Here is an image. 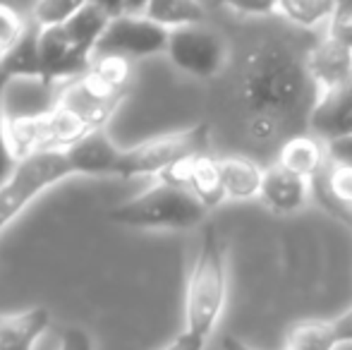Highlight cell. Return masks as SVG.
I'll use <instances>...</instances> for the list:
<instances>
[{"label": "cell", "mask_w": 352, "mask_h": 350, "mask_svg": "<svg viewBox=\"0 0 352 350\" xmlns=\"http://www.w3.org/2000/svg\"><path fill=\"white\" fill-rule=\"evenodd\" d=\"M0 72L10 82L38 80L41 82V27L29 24L27 34L0 58Z\"/></svg>", "instance_id": "19"}, {"label": "cell", "mask_w": 352, "mask_h": 350, "mask_svg": "<svg viewBox=\"0 0 352 350\" xmlns=\"http://www.w3.org/2000/svg\"><path fill=\"white\" fill-rule=\"evenodd\" d=\"M111 19H113L111 14L103 12L101 8L87 3L70 22L65 24V32L70 34V39L82 48V51L96 56V46H98V41H101L103 34H106Z\"/></svg>", "instance_id": "20"}, {"label": "cell", "mask_w": 352, "mask_h": 350, "mask_svg": "<svg viewBox=\"0 0 352 350\" xmlns=\"http://www.w3.org/2000/svg\"><path fill=\"white\" fill-rule=\"evenodd\" d=\"M166 56L180 72L197 80H211L226 67L228 43L216 29L201 24L173 29Z\"/></svg>", "instance_id": "8"}, {"label": "cell", "mask_w": 352, "mask_h": 350, "mask_svg": "<svg viewBox=\"0 0 352 350\" xmlns=\"http://www.w3.org/2000/svg\"><path fill=\"white\" fill-rule=\"evenodd\" d=\"M314 182L324 185V192L331 197V204L336 209H343L350 214L352 221V166L338 164V161H329L324 173L316 177Z\"/></svg>", "instance_id": "23"}, {"label": "cell", "mask_w": 352, "mask_h": 350, "mask_svg": "<svg viewBox=\"0 0 352 350\" xmlns=\"http://www.w3.org/2000/svg\"><path fill=\"white\" fill-rule=\"evenodd\" d=\"M74 175H118L122 149L108 137L106 130L84 135L65 151Z\"/></svg>", "instance_id": "13"}, {"label": "cell", "mask_w": 352, "mask_h": 350, "mask_svg": "<svg viewBox=\"0 0 352 350\" xmlns=\"http://www.w3.org/2000/svg\"><path fill=\"white\" fill-rule=\"evenodd\" d=\"M218 168H221V185L226 199H259L266 168H261L256 161L247 159V156H226V159H218Z\"/></svg>", "instance_id": "18"}, {"label": "cell", "mask_w": 352, "mask_h": 350, "mask_svg": "<svg viewBox=\"0 0 352 350\" xmlns=\"http://www.w3.org/2000/svg\"><path fill=\"white\" fill-rule=\"evenodd\" d=\"M230 12L242 17H269L278 14V0H221Z\"/></svg>", "instance_id": "29"}, {"label": "cell", "mask_w": 352, "mask_h": 350, "mask_svg": "<svg viewBox=\"0 0 352 350\" xmlns=\"http://www.w3.org/2000/svg\"><path fill=\"white\" fill-rule=\"evenodd\" d=\"M8 130L17 161L32 154H43V151H67L74 142L89 135L58 103H53V108L48 111L34 113V116L10 118Z\"/></svg>", "instance_id": "7"}, {"label": "cell", "mask_w": 352, "mask_h": 350, "mask_svg": "<svg viewBox=\"0 0 352 350\" xmlns=\"http://www.w3.org/2000/svg\"><path fill=\"white\" fill-rule=\"evenodd\" d=\"M146 17L173 32L190 24H201L206 19V10L199 0H151Z\"/></svg>", "instance_id": "21"}, {"label": "cell", "mask_w": 352, "mask_h": 350, "mask_svg": "<svg viewBox=\"0 0 352 350\" xmlns=\"http://www.w3.org/2000/svg\"><path fill=\"white\" fill-rule=\"evenodd\" d=\"M221 346H223V350H256V348L247 346L245 341H240V338H235V336H226Z\"/></svg>", "instance_id": "36"}, {"label": "cell", "mask_w": 352, "mask_h": 350, "mask_svg": "<svg viewBox=\"0 0 352 350\" xmlns=\"http://www.w3.org/2000/svg\"><path fill=\"white\" fill-rule=\"evenodd\" d=\"M329 159L338 161V164L352 166V135L343 137V140H336L329 144Z\"/></svg>", "instance_id": "32"}, {"label": "cell", "mask_w": 352, "mask_h": 350, "mask_svg": "<svg viewBox=\"0 0 352 350\" xmlns=\"http://www.w3.org/2000/svg\"><path fill=\"white\" fill-rule=\"evenodd\" d=\"M132 80V63L116 56H96L87 72L67 85L58 106L87 132L106 130L113 113L125 101Z\"/></svg>", "instance_id": "3"}, {"label": "cell", "mask_w": 352, "mask_h": 350, "mask_svg": "<svg viewBox=\"0 0 352 350\" xmlns=\"http://www.w3.org/2000/svg\"><path fill=\"white\" fill-rule=\"evenodd\" d=\"M307 67H309V75L319 94L348 85L352 82V51L326 36L307 53Z\"/></svg>", "instance_id": "15"}, {"label": "cell", "mask_w": 352, "mask_h": 350, "mask_svg": "<svg viewBox=\"0 0 352 350\" xmlns=\"http://www.w3.org/2000/svg\"><path fill=\"white\" fill-rule=\"evenodd\" d=\"M309 130L326 144L352 135V82L316 96L309 111Z\"/></svg>", "instance_id": "11"}, {"label": "cell", "mask_w": 352, "mask_h": 350, "mask_svg": "<svg viewBox=\"0 0 352 350\" xmlns=\"http://www.w3.org/2000/svg\"><path fill=\"white\" fill-rule=\"evenodd\" d=\"M158 180H166V182H173V185L185 187V190H190L197 199L204 201L209 209L218 206L221 201H226L223 185H221L218 159H213L209 151L180 161V164H175L173 168H168Z\"/></svg>", "instance_id": "12"}, {"label": "cell", "mask_w": 352, "mask_h": 350, "mask_svg": "<svg viewBox=\"0 0 352 350\" xmlns=\"http://www.w3.org/2000/svg\"><path fill=\"white\" fill-rule=\"evenodd\" d=\"M209 151V125H195L190 130L170 132L146 140L130 149H122L120 166H118V177H161L168 168H173L180 161L190 159L197 154Z\"/></svg>", "instance_id": "6"}, {"label": "cell", "mask_w": 352, "mask_h": 350, "mask_svg": "<svg viewBox=\"0 0 352 350\" xmlns=\"http://www.w3.org/2000/svg\"><path fill=\"white\" fill-rule=\"evenodd\" d=\"M60 350H94V341L82 327H67L60 333Z\"/></svg>", "instance_id": "30"}, {"label": "cell", "mask_w": 352, "mask_h": 350, "mask_svg": "<svg viewBox=\"0 0 352 350\" xmlns=\"http://www.w3.org/2000/svg\"><path fill=\"white\" fill-rule=\"evenodd\" d=\"M329 327H331V333H333L336 346L352 343V307L345 309L343 314H338L336 319H331Z\"/></svg>", "instance_id": "31"}, {"label": "cell", "mask_w": 352, "mask_h": 350, "mask_svg": "<svg viewBox=\"0 0 352 350\" xmlns=\"http://www.w3.org/2000/svg\"><path fill=\"white\" fill-rule=\"evenodd\" d=\"M204 346H206V341H201V338L182 331L180 336L173 338L170 343H166V346L158 348V350H204Z\"/></svg>", "instance_id": "33"}, {"label": "cell", "mask_w": 352, "mask_h": 350, "mask_svg": "<svg viewBox=\"0 0 352 350\" xmlns=\"http://www.w3.org/2000/svg\"><path fill=\"white\" fill-rule=\"evenodd\" d=\"M228 300V252L221 233L206 226L185 288V331L209 341Z\"/></svg>", "instance_id": "2"}, {"label": "cell", "mask_w": 352, "mask_h": 350, "mask_svg": "<svg viewBox=\"0 0 352 350\" xmlns=\"http://www.w3.org/2000/svg\"><path fill=\"white\" fill-rule=\"evenodd\" d=\"M329 36L352 51V0H336L329 17Z\"/></svg>", "instance_id": "28"}, {"label": "cell", "mask_w": 352, "mask_h": 350, "mask_svg": "<svg viewBox=\"0 0 352 350\" xmlns=\"http://www.w3.org/2000/svg\"><path fill=\"white\" fill-rule=\"evenodd\" d=\"M309 195L311 180H307V177L290 173L278 164L264 171L259 199L276 214H297L309 201Z\"/></svg>", "instance_id": "14"}, {"label": "cell", "mask_w": 352, "mask_h": 350, "mask_svg": "<svg viewBox=\"0 0 352 350\" xmlns=\"http://www.w3.org/2000/svg\"><path fill=\"white\" fill-rule=\"evenodd\" d=\"M29 24L32 22L27 17H22L12 5L0 3V58L27 34Z\"/></svg>", "instance_id": "26"}, {"label": "cell", "mask_w": 352, "mask_h": 350, "mask_svg": "<svg viewBox=\"0 0 352 350\" xmlns=\"http://www.w3.org/2000/svg\"><path fill=\"white\" fill-rule=\"evenodd\" d=\"M206 214L209 206L197 199L190 190L158 180L142 195L113 206L108 211V221L142 230H187L204 223Z\"/></svg>", "instance_id": "4"}, {"label": "cell", "mask_w": 352, "mask_h": 350, "mask_svg": "<svg viewBox=\"0 0 352 350\" xmlns=\"http://www.w3.org/2000/svg\"><path fill=\"white\" fill-rule=\"evenodd\" d=\"M170 29L161 27L146 14H120L113 17L106 34L96 46V56H116L122 61H142L166 53Z\"/></svg>", "instance_id": "9"}, {"label": "cell", "mask_w": 352, "mask_h": 350, "mask_svg": "<svg viewBox=\"0 0 352 350\" xmlns=\"http://www.w3.org/2000/svg\"><path fill=\"white\" fill-rule=\"evenodd\" d=\"M316 96L319 91L307 67V56H300L287 43L261 39L245 53L240 101L250 142H278L292 118H309Z\"/></svg>", "instance_id": "1"}, {"label": "cell", "mask_w": 352, "mask_h": 350, "mask_svg": "<svg viewBox=\"0 0 352 350\" xmlns=\"http://www.w3.org/2000/svg\"><path fill=\"white\" fill-rule=\"evenodd\" d=\"M12 82L0 72V182L5 180L17 166V156L12 151V144H10V118L5 113V91Z\"/></svg>", "instance_id": "27"}, {"label": "cell", "mask_w": 352, "mask_h": 350, "mask_svg": "<svg viewBox=\"0 0 352 350\" xmlns=\"http://www.w3.org/2000/svg\"><path fill=\"white\" fill-rule=\"evenodd\" d=\"M151 0H125V14H146Z\"/></svg>", "instance_id": "35"}, {"label": "cell", "mask_w": 352, "mask_h": 350, "mask_svg": "<svg viewBox=\"0 0 352 350\" xmlns=\"http://www.w3.org/2000/svg\"><path fill=\"white\" fill-rule=\"evenodd\" d=\"M48 327L51 312L46 307L0 314V350H32Z\"/></svg>", "instance_id": "17"}, {"label": "cell", "mask_w": 352, "mask_h": 350, "mask_svg": "<svg viewBox=\"0 0 352 350\" xmlns=\"http://www.w3.org/2000/svg\"><path fill=\"white\" fill-rule=\"evenodd\" d=\"M91 5L101 8L103 12H108L111 17H120L125 14V0H89Z\"/></svg>", "instance_id": "34"}, {"label": "cell", "mask_w": 352, "mask_h": 350, "mask_svg": "<svg viewBox=\"0 0 352 350\" xmlns=\"http://www.w3.org/2000/svg\"><path fill=\"white\" fill-rule=\"evenodd\" d=\"M72 175L74 171L65 151H43L19 159L12 173L0 182V235L34 199Z\"/></svg>", "instance_id": "5"}, {"label": "cell", "mask_w": 352, "mask_h": 350, "mask_svg": "<svg viewBox=\"0 0 352 350\" xmlns=\"http://www.w3.org/2000/svg\"><path fill=\"white\" fill-rule=\"evenodd\" d=\"M329 161V144L316 135H311V132H305V135H292L283 142L276 164L290 171V173L314 182L324 173Z\"/></svg>", "instance_id": "16"}, {"label": "cell", "mask_w": 352, "mask_h": 350, "mask_svg": "<svg viewBox=\"0 0 352 350\" xmlns=\"http://www.w3.org/2000/svg\"><path fill=\"white\" fill-rule=\"evenodd\" d=\"M89 0H36L32 10L34 24L41 29L65 27Z\"/></svg>", "instance_id": "25"}, {"label": "cell", "mask_w": 352, "mask_h": 350, "mask_svg": "<svg viewBox=\"0 0 352 350\" xmlns=\"http://www.w3.org/2000/svg\"><path fill=\"white\" fill-rule=\"evenodd\" d=\"M336 0H278V14L302 29H314L329 22Z\"/></svg>", "instance_id": "22"}, {"label": "cell", "mask_w": 352, "mask_h": 350, "mask_svg": "<svg viewBox=\"0 0 352 350\" xmlns=\"http://www.w3.org/2000/svg\"><path fill=\"white\" fill-rule=\"evenodd\" d=\"M91 53L82 51L65 27L41 29V82L46 87L60 80H77L91 67Z\"/></svg>", "instance_id": "10"}, {"label": "cell", "mask_w": 352, "mask_h": 350, "mask_svg": "<svg viewBox=\"0 0 352 350\" xmlns=\"http://www.w3.org/2000/svg\"><path fill=\"white\" fill-rule=\"evenodd\" d=\"M329 322H302L290 329L283 350H336Z\"/></svg>", "instance_id": "24"}]
</instances>
